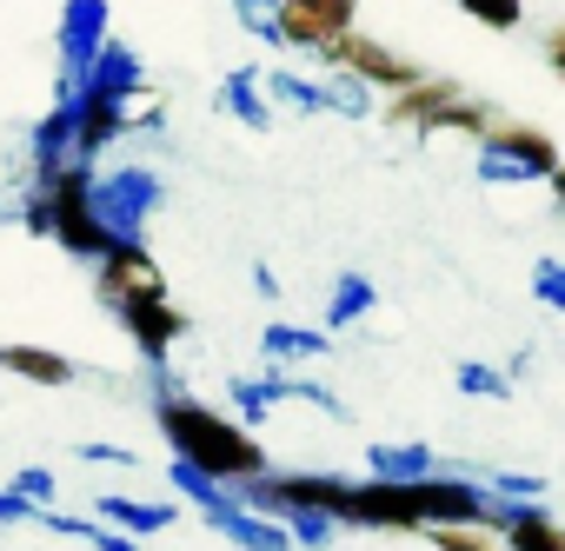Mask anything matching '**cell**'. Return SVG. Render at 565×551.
I'll return each instance as SVG.
<instances>
[{
    "instance_id": "33",
    "label": "cell",
    "mask_w": 565,
    "mask_h": 551,
    "mask_svg": "<svg viewBox=\"0 0 565 551\" xmlns=\"http://www.w3.org/2000/svg\"><path fill=\"white\" fill-rule=\"evenodd\" d=\"M160 127H167V100H160V94H147V100L127 107V140H134V133H160Z\"/></svg>"
},
{
    "instance_id": "35",
    "label": "cell",
    "mask_w": 565,
    "mask_h": 551,
    "mask_svg": "<svg viewBox=\"0 0 565 551\" xmlns=\"http://www.w3.org/2000/svg\"><path fill=\"white\" fill-rule=\"evenodd\" d=\"M433 544H439V551H505V544L486 538V531H433Z\"/></svg>"
},
{
    "instance_id": "29",
    "label": "cell",
    "mask_w": 565,
    "mask_h": 551,
    "mask_svg": "<svg viewBox=\"0 0 565 551\" xmlns=\"http://www.w3.org/2000/svg\"><path fill=\"white\" fill-rule=\"evenodd\" d=\"M21 233H34V239H54V199H47V186H41V180L21 193Z\"/></svg>"
},
{
    "instance_id": "37",
    "label": "cell",
    "mask_w": 565,
    "mask_h": 551,
    "mask_svg": "<svg viewBox=\"0 0 565 551\" xmlns=\"http://www.w3.org/2000/svg\"><path fill=\"white\" fill-rule=\"evenodd\" d=\"M545 67L565 80V28H552V34H545Z\"/></svg>"
},
{
    "instance_id": "27",
    "label": "cell",
    "mask_w": 565,
    "mask_h": 551,
    "mask_svg": "<svg viewBox=\"0 0 565 551\" xmlns=\"http://www.w3.org/2000/svg\"><path fill=\"white\" fill-rule=\"evenodd\" d=\"M532 300L545 313H565V259L558 252H539V266H532Z\"/></svg>"
},
{
    "instance_id": "17",
    "label": "cell",
    "mask_w": 565,
    "mask_h": 551,
    "mask_svg": "<svg viewBox=\"0 0 565 551\" xmlns=\"http://www.w3.org/2000/svg\"><path fill=\"white\" fill-rule=\"evenodd\" d=\"M220 114H226V120H239L246 133H266V127H273L266 74H259V67H233V74L220 80Z\"/></svg>"
},
{
    "instance_id": "25",
    "label": "cell",
    "mask_w": 565,
    "mask_h": 551,
    "mask_svg": "<svg viewBox=\"0 0 565 551\" xmlns=\"http://www.w3.org/2000/svg\"><path fill=\"white\" fill-rule=\"evenodd\" d=\"M486 491L492 498H512V505H545L552 498V485L539 472H486Z\"/></svg>"
},
{
    "instance_id": "31",
    "label": "cell",
    "mask_w": 565,
    "mask_h": 551,
    "mask_svg": "<svg viewBox=\"0 0 565 551\" xmlns=\"http://www.w3.org/2000/svg\"><path fill=\"white\" fill-rule=\"evenodd\" d=\"M8 485H14V491H21L28 505H41V511H54V472H47V465H21V472H14Z\"/></svg>"
},
{
    "instance_id": "7",
    "label": "cell",
    "mask_w": 565,
    "mask_h": 551,
    "mask_svg": "<svg viewBox=\"0 0 565 551\" xmlns=\"http://www.w3.org/2000/svg\"><path fill=\"white\" fill-rule=\"evenodd\" d=\"M107 0H67L54 47H61V94H81V80L94 74V61L107 54Z\"/></svg>"
},
{
    "instance_id": "24",
    "label": "cell",
    "mask_w": 565,
    "mask_h": 551,
    "mask_svg": "<svg viewBox=\"0 0 565 551\" xmlns=\"http://www.w3.org/2000/svg\"><path fill=\"white\" fill-rule=\"evenodd\" d=\"M226 399H233V412H239V425L253 432L259 419H273V392H266V379H226Z\"/></svg>"
},
{
    "instance_id": "6",
    "label": "cell",
    "mask_w": 565,
    "mask_h": 551,
    "mask_svg": "<svg viewBox=\"0 0 565 551\" xmlns=\"http://www.w3.org/2000/svg\"><path fill=\"white\" fill-rule=\"evenodd\" d=\"M94 293H100V306H147V300H167V272H160V259L147 252V239H120L100 266H94Z\"/></svg>"
},
{
    "instance_id": "15",
    "label": "cell",
    "mask_w": 565,
    "mask_h": 551,
    "mask_svg": "<svg viewBox=\"0 0 565 551\" xmlns=\"http://www.w3.org/2000/svg\"><path fill=\"white\" fill-rule=\"evenodd\" d=\"M81 94H107V100L134 107V100H147L153 87H147V67H140V54H134L127 41H107V54H100V61H94V74L81 80Z\"/></svg>"
},
{
    "instance_id": "10",
    "label": "cell",
    "mask_w": 565,
    "mask_h": 551,
    "mask_svg": "<svg viewBox=\"0 0 565 551\" xmlns=\"http://www.w3.org/2000/svg\"><path fill=\"white\" fill-rule=\"evenodd\" d=\"M486 538H499L505 551H565V525L552 518V505H512L486 491Z\"/></svg>"
},
{
    "instance_id": "9",
    "label": "cell",
    "mask_w": 565,
    "mask_h": 551,
    "mask_svg": "<svg viewBox=\"0 0 565 551\" xmlns=\"http://www.w3.org/2000/svg\"><path fill=\"white\" fill-rule=\"evenodd\" d=\"M360 21V0H287L279 8V47L300 54H327L333 41H347Z\"/></svg>"
},
{
    "instance_id": "28",
    "label": "cell",
    "mask_w": 565,
    "mask_h": 551,
    "mask_svg": "<svg viewBox=\"0 0 565 551\" xmlns=\"http://www.w3.org/2000/svg\"><path fill=\"white\" fill-rule=\"evenodd\" d=\"M287 531H294V544H300V551H333L340 518H327V511H300V518H287Z\"/></svg>"
},
{
    "instance_id": "5",
    "label": "cell",
    "mask_w": 565,
    "mask_h": 551,
    "mask_svg": "<svg viewBox=\"0 0 565 551\" xmlns=\"http://www.w3.org/2000/svg\"><path fill=\"white\" fill-rule=\"evenodd\" d=\"M313 61H320L327 74H353V80H366L373 94H406V87H419V80H426L406 54H393L386 41H366L360 28H353L347 41H333L327 54H313Z\"/></svg>"
},
{
    "instance_id": "39",
    "label": "cell",
    "mask_w": 565,
    "mask_h": 551,
    "mask_svg": "<svg viewBox=\"0 0 565 551\" xmlns=\"http://www.w3.org/2000/svg\"><path fill=\"white\" fill-rule=\"evenodd\" d=\"M552 199H558V213H565V166H558V180H552Z\"/></svg>"
},
{
    "instance_id": "3",
    "label": "cell",
    "mask_w": 565,
    "mask_h": 551,
    "mask_svg": "<svg viewBox=\"0 0 565 551\" xmlns=\"http://www.w3.org/2000/svg\"><path fill=\"white\" fill-rule=\"evenodd\" d=\"M100 173L94 166H67L61 180H47V199H54V239L74 252V259H107L120 239L107 233V219H100Z\"/></svg>"
},
{
    "instance_id": "14",
    "label": "cell",
    "mask_w": 565,
    "mask_h": 551,
    "mask_svg": "<svg viewBox=\"0 0 565 551\" xmlns=\"http://www.w3.org/2000/svg\"><path fill=\"white\" fill-rule=\"evenodd\" d=\"M259 359H266V372H294V366H307V359H333V333H327V326L273 320V326L259 333Z\"/></svg>"
},
{
    "instance_id": "34",
    "label": "cell",
    "mask_w": 565,
    "mask_h": 551,
    "mask_svg": "<svg viewBox=\"0 0 565 551\" xmlns=\"http://www.w3.org/2000/svg\"><path fill=\"white\" fill-rule=\"evenodd\" d=\"M0 525H41V505H28L14 485H0Z\"/></svg>"
},
{
    "instance_id": "11",
    "label": "cell",
    "mask_w": 565,
    "mask_h": 551,
    "mask_svg": "<svg viewBox=\"0 0 565 551\" xmlns=\"http://www.w3.org/2000/svg\"><path fill=\"white\" fill-rule=\"evenodd\" d=\"M114 320H120V333H127V339L140 346V359H147V366H167V353H173V346L186 339V326H193V320H186V306H173V300L120 306Z\"/></svg>"
},
{
    "instance_id": "20",
    "label": "cell",
    "mask_w": 565,
    "mask_h": 551,
    "mask_svg": "<svg viewBox=\"0 0 565 551\" xmlns=\"http://www.w3.org/2000/svg\"><path fill=\"white\" fill-rule=\"evenodd\" d=\"M0 372H14V379H34V386H74L81 366L54 346H34V339H8L0 346Z\"/></svg>"
},
{
    "instance_id": "30",
    "label": "cell",
    "mask_w": 565,
    "mask_h": 551,
    "mask_svg": "<svg viewBox=\"0 0 565 551\" xmlns=\"http://www.w3.org/2000/svg\"><path fill=\"white\" fill-rule=\"evenodd\" d=\"M459 14H472V21H486V28H499V34H512V28L525 21L519 0H459Z\"/></svg>"
},
{
    "instance_id": "19",
    "label": "cell",
    "mask_w": 565,
    "mask_h": 551,
    "mask_svg": "<svg viewBox=\"0 0 565 551\" xmlns=\"http://www.w3.org/2000/svg\"><path fill=\"white\" fill-rule=\"evenodd\" d=\"M366 472H373L380 485H426V478H439L446 465L433 458V445L406 439V445H366Z\"/></svg>"
},
{
    "instance_id": "12",
    "label": "cell",
    "mask_w": 565,
    "mask_h": 551,
    "mask_svg": "<svg viewBox=\"0 0 565 551\" xmlns=\"http://www.w3.org/2000/svg\"><path fill=\"white\" fill-rule=\"evenodd\" d=\"M120 140H127V107L107 94H74V166H94Z\"/></svg>"
},
{
    "instance_id": "22",
    "label": "cell",
    "mask_w": 565,
    "mask_h": 551,
    "mask_svg": "<svg viewBox=\"0 0 565 551\" xmlns=\"http://www.w3.org/2000/svg\"><path fill=\"white\" fill-rule=\"evenodd\" d=\"M167 485H173V498H186L200 518H206V511H220V505L233 498V485L206 478V472H200V465H186V458H173V465H167Z\"/></svg>"
},
{
    "instance_id": "1",
    "label": "cell",
    "mask_w": 565,
    "mask_h": 551,
    "mask_svg": "<svg viewBox=\"0 0 565 551\" xmlns=\"http://www.w3.org/2000/svg\"><path fill=\"white\" fill-rule=\"evenodd\" d=\"M153 425L167 432L173 458L200 465L206 478H220V485H233V491L253 485V478H266V445H259L246 425H233L226 412L200 406L193 392H167V399H153Z\"/></svg>"
},
{
    "instance_id": "21",
    "label": "cell",
    "mask_w": 565,
    "mask_h": 551,
    "mask_svg": "<svg viewBox=\"0 0 565 551\" xmlns=\"http://www.w3.org/2000/svg\"><path fill=\"white\" fill-rule=\"evenodd\" d=\"M373 306H380V287L366 280V272H340V280H333V293H327V333H347V326H360Z\"/></svg>"
},
{
    "instance_id": "18",
    "label": "cell",
    "mask_w": 565,
    "mask_h": 551,
    "mask_svg": "<svg viewBox=\"0 0 565 551\" xmlns=\"http://www.w3.org/2000/svg\"><path fill=\"white\" fill-rule=\"evenodd\" d=\"M452 100H466V87H459V80H433V74H426L419 87H406V94H393V100H386V120H393V127L426 133V127H433Z\"/></svg>"
},
{
    "instance_id": "2",
    "label": "cell",
    "mask_w": 565,
    "mask_h": 551,
    "mask_svg": "<svg viewBox=\"0 0 565 551\" xmlns=\"http://www.w3.org/2000/svg\"><path fill=\"white\" fill-rule=\"evenodd\" d=\"M558 147H552V133H539V127H525V120H499L486 140H479V160H472V173L486 180V186H525V180H558Z\"/></svg>"
},
{
    "instance_id": "23",
    "label": "cell",
    "mask_w": 565,
    "mask_h": 551,
    "mask_svg": "<svg viewBox=\"0 0 565 551\" xmlns=\"http://www.w3.org/2000/svg\"><path fill=\"white\" fill-rule=\"evenodd\" d=\"M459 392L466 399H512V379H505V366H492V359H459Z\"/></svg>"
},
{
    "instance_id": "4",
    "label": "cell",
    "mask_w": 565,
    "mask_h": 551,
    "mask_svg": "<svg viewBox=\"0 0 565 551\" xmlns=\"http://www.w3.org/2000/svg\"><path fill=\"white\" fill-rule=\"evenodd\" d=\"M94 199H100V219H107L114 239H147V219L160 213L167 180L153 166H114V173H100V193Z\"/></svg>"
},
{
    "instance_id": "36",
    "label": "cell",
    "mask_w": 565,
    "mask_h": 551,
    "mask_svg": "<svg viewBox=\"0 0 565 551\" xmlns=\"http://www.w3.org/2000/svg\"><path fill=\"white\" fill-rule=\"evenodd\" d=\"M94 551H147V544L127 538V531H114V525H100V531H94Z\"/></svg>"
},
{
    "instance_id": "26",
    "label": "cell",
    "mask_w": 565,
    "mask_h": 551,
    "mask_svg": "<svg viewBox=\"0 0 565 551\" xmlns=\"http://www.w3.org/2000/svg\"><path fill=\"white\" fill-rule=\"evenodd\" d=\"M279 8H287V0H233V21H239L253 41L279 47Z\"/></svg>"
},
{
    "instance_id": "8",
    "label": "cell",
    "mask_w": 565,
    "mask_h": 551,
    "mask_svg": "<svg viewBox=\"0 0 565 551\" xmlns=\"http://www.w3.org/2000/svg\"><path fill=\"white\" fill-rule=\"evenodd\" d=\"M340 525H353V531H426V485H380V478H366V485H353Z\"/></svg>"
},
{
    "instance_id": "32",
    "label": "cell",
    "mask_w": 565,
    "mask_h": 551,
    "mask_svg": "<svg viewBox=\"0 0 565 551\" xmlns=\"http://www.w3.org/2000/svg\"><path fill=\"white\" fill-rule=\"evenodd\" d=\"M74 452H81L87 465H114V472H127V465H140V452H134V445H114V439H81Z\"/></svg>"
},
{
    "instance_id": "16",
    "label": "cell",
    "mask_w": 565,
    "mask_h": 551,
    "mask_svg": "<svg viewBox=\"0 0 565 551\" xmlns=\"http://www.w3.org/2000/svg\"><path fill=\"white\" fill-rule=\"evenodd\" d=\"M94 511H100L114 531H127V538H153V531L180 525V505H173V498H127V491H107V498H94Z\"/></svg>"
},
{
    "instance_id": "13",
    "label": "cell",
    "mask_w": 565,
    "mask_h": 551,
    "mask_svg": "<svg viewBox=\"0 0 565 551\" xmlns=\"http://www.w3.org/2000/svg\"><path fill=\"white\" fill-rule=\"evenodd\" d=\"M206 525H213L226 544H239V551H300L287 525H279V518H259L253 505H239V491H233L220 511H206Z\"/></svg>"
},
{
    "instance_id": "38",
    "label": "cell",
    "mask_w": 565,
    "mask_h": 551,
    "mask_svg": "<svg viewBox=\"0 0 565 551\" xmlns=\"http://www.w3.org/2000/svg\"><path fill=\"white\" fill-rule=\"evenodd\" d=\"M253 293H259V300H279V280H273V266H253Z\"/></svg>"
}]
</instances>
